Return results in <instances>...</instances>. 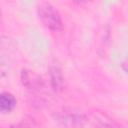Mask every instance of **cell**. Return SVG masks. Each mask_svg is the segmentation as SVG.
<instances>
[{
    "mask_svg": "<svg viewBox=\"0 0 128 128\" xmlns=\"http://www.w3.org/2000/svg\"><path fill=\"white\" fill-rule=\"evenodd\" d=\"M1 18H2V11H1V6H0V22H1Z\"/></svg>",
    "mask_w": 128,
    "mask_h": 128,
    "instance_id": "cell-8",
    "label": "cell"
},
{
    "mask_svg": "<svg viewBox=\"0 0 128 128\" xmlns=\"http://www.w3.org/2000/svg\"><path fill=\"white\" fill-rule=\"evenodd\" d=\"M16 99L15 97L8 93L3 92L0 93V112L1 113H9L16 107Z\"/></svg>",
    "mask_w": 128,
    "mask_h": 128,
    "instance_id": "cell-6",
    "label": "cell"
},
{
    "mask_svg": "<svg viewBox=\"0 0 128 128\" xmlns=\"http://www.w3.org/2000/svg\"><path fill=\"white\" fill-rule=\"evenodd\" d=\"M21 81L25 87L33 91H40L43 87V81L41 78L30 70H22Z\"/></svg>",
    "mask_w": 128,
    "mask_h": 128,
    "instance_id": "cell-3",
    "label": "cell"
},
{
    "mask_svg": "<svg viewBox=\"0 0 128 128\" xmlns=\"http://www.w3.org/2000/svg\"><path fill=\"white\" fill-rule=\"evenodd\" d=\"M49 79L51 88L55 92H60L64 87V77L62 70L57 66H52L49 69Z\"/></svg>",
    "mask_w": 128,
    "mask_h": 128,
    "instance_id": "cell-4",
    "label": "cell"
},
{
    "mask_svg": "<svg viewBox=\"0 0 128 128\" xmlns=\"http://www.w3.org/2000/svg\"><path fill=\"white\" fill-rule=\"evenodd\" d=\"M12 128H34V127L27 123H18L16 125L12 126Z\"/></svg>",
    "mask_w": 128,
    "mask_h": 128,
    "instance_id": "cell-7",
    "label": "cell"
},
{
    "mask_svg": "<svg viewBox=\"0 0 128 128\" xmlns=\"http://www.w3.org/2000/svg\"><path fill=\"white\" fill-rule=\"evenodd\" d=\"M93 120L98 128H121L110 116L103 112H96L93 114Z\"/></svg>",
    "mask_w": 128,
    "mask_h": 128,
    "instance_id": "cell-5",
    "label": "cell"
},
{
    "mask_svg": "<svg viewBox=\"0 0 128 128\" xmlns=\"http://www.w3.org/2000/svg\"><path fill=\"white\" fill-rule=\"evenodd\" d=\"M39 19L43 25L53 32H60L63 29V21L59 11L50 3H42L37 7Z\"/></svg>",
    "mask_w": 128,
    "mask_h": 128,
    "instance_id": "cell-2",
    "label": "cell"
},
{
    "mask_svg": "<svg viewBox=\"0 0 128 128\" xmlns=\"http://www.w3.org/2000/svg\"><path fill=\"white\" fill-rule=\"evenodd\" d=\"M54 121L60 128H82L88 119L79 109L63 108L54 114Z\"/></svg>",
    "mask_w": 128,
    "mask_h": 128,
    "instance_id": "cell-1",
    "label": "cell"
}]
</instances>
